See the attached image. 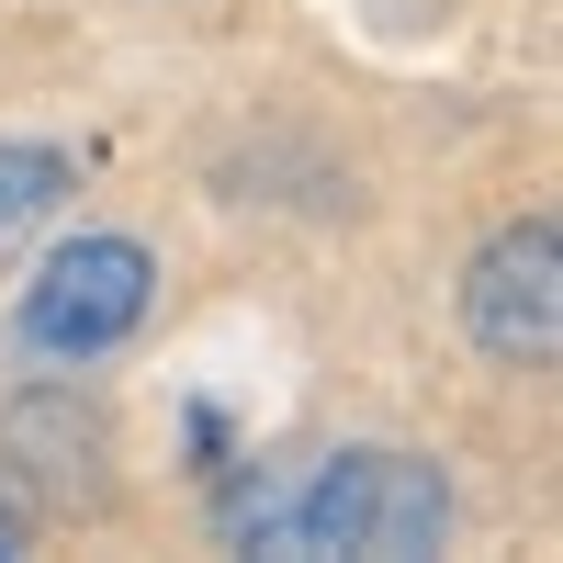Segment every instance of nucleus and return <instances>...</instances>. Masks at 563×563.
<instances>
[{
	"mask_svg": "<svg viewBox=\"0 0 563 563\" xmlns=\"http://www.w3.org/2000/svg\"><path fill=\"white\" fill-rule=\"evenodd\" d=\"M225 530L249 552H361L406 563L451 541V474L417 451H327L305 474H271L249 496H225Z\"/></svg>",
	"mask_w": 563,
	"mask_h": 563,
	"instance_id": "f257e3e1",
	"label": "nucleus"
},
{
	"mask_svg": "<svg viewBox=\"0 0 563 563\" xmlns=\"http://www.w3.org/2000/svg\"><path fill=\"white\" fill-rule=\"evenodd\" d=\"M147 305H158V260L135 238H68L23 282L12 327H23L34 361H102V350H124L135 327H147Z\"/></svg>",
	"mask_w": 563,
	"mask_h": 563,
	"instance_id": "f03ea898",
	"label": "nucleus"
},
{
	"mask_svg": "<svg viewBox=\"0 0 563 563\" xmlns=\"http://www.w3.org/2000/svg\"><path fill=\"white\" fill-rule=\"evenodd\" d=\"M462 327H474L485 361H519V372H541L563 350V249H552L541 214L474 249V271H462Z\"/></svg>",
	"mask_w": 563,
	"mask_h": 563,
	"instance_id": "7ed1b4c3",
	"label": "nucleus"
},
{
	"mask_svg": "<svg viewBox=\"0 0 563 563\" xmlns=\"http://www.w3.org/2000/svg\"><path fill=\"white\" fill-rule=\"evenodd\" d=\"M0 440H45V462H23L45 496H90V485H102V474H90V462H102V417H90V406H68V395L12 406V429H0Z\"/></svg>",
	"mask_w": 563,
	"mask_h": 563,
	"instance_id": "20e7f679",
	"label": "nucleus"
},
{
	"mask_svg": "<svg viewBox=\"0 0 563 563\" xmlns=\"http://www.w3.org/2000/svg\"><path fill=\"white\" fill-rule=\"evenodd\" d=\"M68 203V158L57 147H0V238H23Z\"/></svg>",
	"mask_w": 563,
	"mask_h": 563,
	"instance_id": "39448f33",
	"label": "nucleus"
},
{
	"mask_svg": "<svg viewBox=\"0 0 563 563\" xmlns=\"http://www.w3.org/2000/svg\"><path fill=\"white\" fill-rule=\"evenodd\" d=\"M12 552H23V507L0 496V563H12Z\"/></svg>",
	"mask_w": 563,
	"mask_h": 563,
	"instance_id": "423d86ee",
	"label": "nucleus"
}]
</instances>
